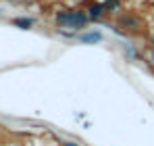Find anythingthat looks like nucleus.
<instances>
[{
  "label": "nucleus",
  "mask_w": 154,
  "mask_h": 146,
  "mask_svg": "<svg viewBox=\"0 0 154 146\" xmlns=\"http://www.w3.org/2000/svg\"><path fill=\"white\" fill-rule=\"evenodd\" d=\"M146 61H148V63H150V65L154 67V48H152V46L146 50Z\"/></svg>",
  "instance_id": "nucleus-7"
},
{
  "label": "nucleus",
  "mask_w": 154,
  "mask_h": 146,
  "mask_svg": "<svg viewBox=\"0 0 154 146\" xmlns=\"http://www.w3.org/2000/svg\"><path fill=\"white\" fill-rule=\"evenodd\" d=\"M104 4H106V8H108V13H112V11H117V8H121V0H104Z\"/></svg>",
  "instance_id": "nucleus-6"
},
{
  "label": "nucleus",
  "mask_w": 154,
  "mask_h": 146,
  "mask_svg": "<svg viewBox=\"0 0 154 146\" xmlns=\"http://www.w3.org/2000/svg\"><path fill=\"white\" fill-rule=\"evenodd\" d=\"M11 23L15 25V27H21V29H29V27H33L35 21H33L31 17H15Z\"/></svg>",
  "instance_id": "nucleus-5"
},
{
  "label": "nucleus",
  "mask_w": 154,
  "mask_h": 146,
  "mask_svg": "<svg viewBox=\"0 0 154 146\" xmlns=\"http://www.w3.org/2000/svg\"><path fill=\"white\" fill-rule=\"evenodd\" d=\"M115 23H117V27H121L123 31H129V33H137V31H142V27H144L142 17L135 15V13H119Z\"/></svg>",
  "instance_id": "nucleus-2"
},
{
  "label": "nucleus",
  "mask_w": 154,
  "mask_h": 146,
  "mask_svg": "<svg viewBox=\"0 0 154 146\" xmlns=\"http://www.w3.org/2000/svg\"><path fill=\"white\" fill-rule=\"evenodd\" d=\"M150 46H152V48H154V33H152V36H150Z\"/></svg>",
  "instance_id": "nucleus-9"
},
{
  "label": "nucleus",
  "mask_w": 154,
  "mask_h": 146,
  "mask_svg": "<svg viewBox=\"0 0 154 146\" xmlns=\"http://www.w3.org/2000/svg\"><path fill=\"white\" fill-rule=\"evenodd\" d=\"M88 15H90L92 21H102L104 17L108 15V8H106L104 2H98V4H92V6L88 8Z\"/></svg>",
  "instance_id": "nucleus-3"
},
{
  "label": "nucleus",
  "mask_w": 154,
  "mask_h": 146,
  "mask_svg": "<svg viewBox=\"0 0 154 146\" xmlns=\"http://www.w3.org/2000/svg\"><path fill=\"white\" fill-rule=\"evenodd\" d=\"M90 15L88 13H81V11H56L54 13V23L56 27H69V29H75L81 31L90 25Z\"/></svg>",
  "instance_id": "nucleus-1"
},
{
  "label": "nucleus",
  "mask_w": 154,
  "mask_h": 146,
  "mask_svg": "<svg viewBox=\"0 0 154 146\" xmlns=\"http://www.w3.org/2000/svg\"><path fill=\"white\" fill-rule=\"evenodd\" d=\"M63 146H79L75 142H71V140H63Z\"/></svg>",
  "instance_id": "nucleus-8"
},
{
  "label": "nucleus",
  "mask_w": 154,
  "mask_h": 146,
  "mask_svg": "<svg viewBox=\"0 0 154 146\" xmlns=\"http://www.w3.org/2000/svg\"><path fill=\"white\" fill-rule=\"evenodd\" d=\"M79 40H81L83 44H94V42H100V40H102V33H100V31H85V33L79 36Z\"/></svg>",
  "instance_id": "nucleus-4"
}]
</instances>
